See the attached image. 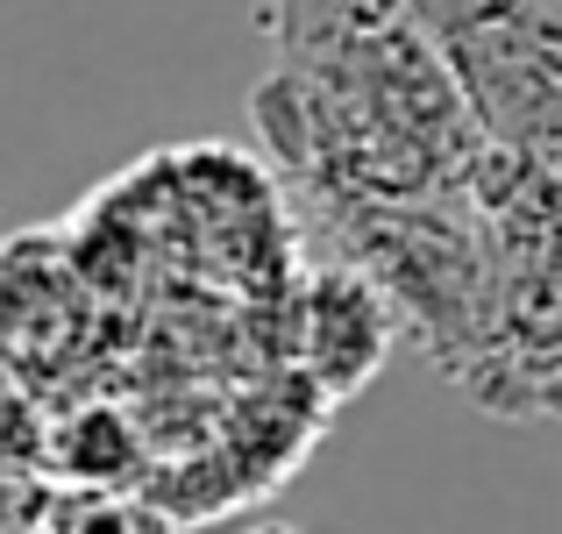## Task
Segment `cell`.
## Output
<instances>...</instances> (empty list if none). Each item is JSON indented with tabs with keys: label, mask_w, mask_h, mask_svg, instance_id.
Segmentation results:
<instances>
[{
	"label": "cell",
	"mask_w": 562,
	"mask_h": 534,
	"mask_svg": "<svg viewBox=\"0 0 562 534\" xmlns=\"http://www.w3.org/2000/svg\"><path fill=\"white\" fill-rule=\"evenodd\" d=\"M50 534H179V521L171 513H157L150 499L136 492H79L65 499V507L50 513Z\"/></svg>",
	"instance_id": "obj_2"
},
{
	"label": "cell",
	"mask_w": 562,
	"mask_h": 534,
	"mask_svg": "<svg viewBox=\"0 0 562 534\" xmlns=\"http://www.w3.org/2000/svg\"><path fill=\"white\" fill-rule=\"evenodd\" d=\"M463 100L562 186V0H413Z\"/></svg>",
	"instance_id": "obj_1"
},
{
	"label": "cell",
	"mask_w": 562,
	"mask_h": 534,
	"mask_svg": "<svg viewBox=\"0 0 562 534\" xmlns=\"http://www.w3.org/2000/svg\"><path fill=\"white\" fill-rule=\"evenodd\" d=\"M249 534H300V527H249Z\"/></svg>",
	"instance_id": "obj_3"
}]
</instances>
